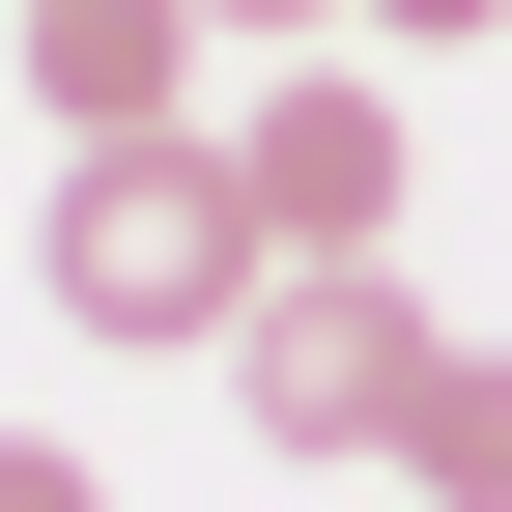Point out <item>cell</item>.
Listing matches in <instances>:
<instances>
[{
	"instance_id": "6da1fadb",
	"label": "cell",
	"mask_w": 512,
	"mask_h": 512,
	"mask_svg": "<svg viewBox=\"0 0 512 512\" xmlns=\"http://www.w3.org/2000/svg\"><path fill=\"white\" fill-rule=\"evenodd\" d=\"M256 171L200 143V114H171V143H57V228H29V285L86 313V342H228L256 313Z\"/></svg>"
},
{
	"instance_id": "7a4b0ae2",
	"label": "cell",
	"mask_w": 512,
	"mask_h": 512,
	"mask_svg": "<svg viewBox=\"0 0 512 512\" xmlns=\"http://www.w3.org/2000/svg\"><path fill=\"white\" fill-rule=\"evenodd\" d=\"M228 399H256V456H399V399H427V313H399V256H256V313H228Z\"/></svg>"
},
{
	"instance_id": "3957f363",
	"label": "cell",
	"mask_w": 512,
	"mask_h": 512,
	"mask_svg": "<svg viewBox=\"0 0 512 512\" xmlns=\"http://www.w3.org/2000/svg\"><path fill=\"white\" fill-rule=\"evenodd\" d=\"M228 171H256V228H285V256H399V86H370V57H285V86H256L228 114Z\"/></svg>"
},
{
	"instance_id": "277c9868",
	"label": "cell",
	"mask_w": 512,
	"mask_h": 512,
	"mask_svg": "<svg viewBox=\"0 0 512 512\" xmlns=\"http://www.w3.org/2000/svg\"><path fill=\"white\" fill-rule=\"evenodd\" d=\"M29 114L57 143H171L200 114V0H29Z\"/></svg>"
},
{
	"instance_id": "5b68a950",
	"label": "cell",
	"mask_w": 512,
	"mask_h": 512,
	"mask_svg": "<svg viewBox=\"0 0 512 512\" xmlns=\"http://www.w3.org/2000/svg\"><path fill=\"white\" fill-rule=\"evenodd\" d=\"M399 484H427V512H512V342H427V399H399Z\"/></svg>"
},
{
	"instance_id": "8992f818",
	"label": "cell",
	"mask_w": 512,
	"mask_h": 512,
	"mask_svg": "<svg viewBox=\"0 0 512 512\" xmlns=\"http://www.w3.org/2000/svg\"><path fill=\"white\" fill-rule=\"evenodd\" d=\"M0 512H114V484H86V456H57V427H0Z\"/></svg>"
},
{
	"instance_id": "52a82bcc",
	"label": "cell",
	"mask_w": 512,
	"mask_h": 512,
	"mask_svg": "<svg viewBox=\"0 0 512 512\" xmlns=\"http://www.w3.org/2000/svg\"><path fill=\"white\" fill-rule=\"evenodd\" d=\"M370 29H399V57H456V29H512V0H370Z\"/></svg>"
},
{
	"instance_id": "ba28073f",
	"label": "cell",
	"mask_w": 512,
	"mask_h": 512,
	"mask_svg": "<svg viewBox=\"0 0 512 512\" xmlns=\"http://www.w3.org/2000/svg\"><path fill=\"white\" fill-rule=\"evenodd\" d=\"M200 29H342V0H200Z\"/></svg>"
},
{
	"instance_id": "9c48e42d",
	"label": "cell",
	"mask_w": 512,
	"mask_h": 512,
	"mask_svg": "<svg viewBox=\"0 0 512 512\" xmlns=\"http://www.w3.org/2000/svg\"><path fill=\"white\" fill-rule=\"evenodd\" d=\"M0 29H29V0H0Z\"/></svg>"
}]
</instances>
